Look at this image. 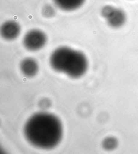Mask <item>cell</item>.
<instances>
[{"label": "cell", "instance_id": "1", "mask_svg": "<svg viewBox=\"0 0 138 154\" xmlns=\"http://www.w3.org/2000/svg\"><path fill=\"white\" fill-rule=\"evenodd\" d=\"M63 126L56 115L46 112L33 114L26 121L23 134L32 146L39 149H54L61 142Z\"/></svg>", "mask_w": 138, "mask_h": 154}, {"label": "cell", "instance_id": "2", "mask_svg": "<svg viewBox=\"0 0 138 154\" xmlns=\"http://www.w3.org/2000/svg\"><path fill=\"white\" fill-rule=\"evenodd\" d=\"M49 64L54 71L72 79L82 78L89 68L87 57L83 52L65 46L58 47L51 53Z\"/></svg>", "mask_w": 138, "mask_h": 154}, {"label": "cell", "instance_id": "3", "mask_svg": "<svg viewBox=\"0 0 138 154\" xmlns=\"http://www.w3.org/2000/svg\"><path fill=\"white\" fill-rule=\"evenodd\" d=\"M48 37L46 34L39 29H32L23 37V45L27 50L37 51L46 45Z\"/></svg>", "mask_w": 138, "mask_h": 154}, {"label": "cell", "instance_id": "4", "mask_svg": "<svg viewBox=\"0 0 138 154\" xmlns=\"http://www.w3.org/2000/svg\"><path fill=\"white\" fill-rule=\"evenodd\" d=\"M21 32L19 23L13 20L5 21L0 29L1 36L6 41H11L17 38Z\"/></svg>", "mask_w": 138, "mask_h": 154}, {"label": "cell", "instance_id": "5", "mask_svg": "<svg viewBox=\"0 0 138 154\" xmlns=\"http://www.w3.org/2000/svg\"><path fill=\"white\" fill-rule=\"evenodd\" d=\"M126 18L124 11L120 8L113 7L112 11L105 18L108 25L111 28H119L125 23Z\"/></svg>", "mask_w": 138, "mask_h": 154}, {"label": "cell", "instance_id": "6", "mask_svg": "<svg viewBox=\"0 0 138 154\" xmlns=\"http://www.w3.org/2000/svg\"><path fill=\"white\" fill-rule=\"evenodd\" d=\"M20 69L24 76L27 78H33L39 73V63L33 58L27 57L20 62Z\"/></svg>", "mask_w": 138, "mask_h": 154}, {"label": "cell", "instance_id": "7", "mask_svg": "<svg viewBox=\"0 0 138 154\" xmlns=\"http://www.w3.org/2000/svg\"><path fill=\"white\" fill-rule=\"evenodd\" d=\"M53 1L59 9L70 11L80 8L84 3L85 0H53Z\"/></svg>", "mask_w": 138, "mask_h": 154}, {"label": "cell", "instance_id": "8", "mask_svg": "<svg viewBox=\"0 0 138 154\" xmlns=\"http://www.w3.org/2000/svg\"><path fill=\"white\" fill-rule=\"evenodd\" d=\"M115 144L116 142L114 139L112 137H107L102 141V147L106 150H109L115 147Z\"/></svg>", "mask_w": 138, "mask_h": 154}, {"label": "cell", "instance_id": "9", "mask_svg": "<svg viewBox=\"0 0 138 154\" xmlns=\"http://www.w3.org/2000/svg\"><path fill=\"white\" fill-rule=\"evenodd\" d=\"M55 14L54 8L50 5H46L43 9V15L46 17H51L54 16Z\"/></svg>", "mask_w": 138, "mask_h": 154}]
</instances>
